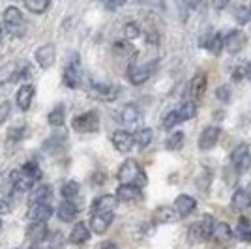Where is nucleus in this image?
Masks as SVG:
<instances>
[{"label": "nucleus", "instance_id": "51", "mask_svg": "<svg viewBox=\"0 0 251 249\" xmlns=\"http://www.w3.org/2000/svg\"><path fill=\"white\" fill-rule=\"evenodd\" d=\"M246 191H248V193L251 195V182H250V186H248V189H246Z\"/></svg>", "mask_w": 251, "mask_h": 249}, {"label": "nucleus", "instance_id": "26", "mask_svg": "<svg viewBox=\"0 0 251 249\" xmlns=\"http://www.w3.org/2000/svg\"><path fill=\"white\" fill-rule=\"evenodd\" d=\"M51 195H52V187L49 186V184H45V186L32 187L30 195H28V200H30V204H36V202H49Z\"/></svg>", "mask_w": 251, "mask_h": 249}, {"label": "nucleus", "instance_id": "4", "mask_svg": "<svg viewBox=\"0 0 251 249\" xmlns=\"http://www.w3.org/2000/svg\"><path fill=\"white\" fill-rule=\"evenodd\" d=\"M72 127L79 133H94L100 129V114L98 111H86L79 114L72 120Z\"/></svg>", "mask_w": 251, "mask_h": 249}, {"label": "nucleus", "instance_id": "52", "mask_svg": "<svg viewBox=\"0 0 251 249\" xmlns=\"http://www.w3.org/2000/svg\"><path fill=\"white\" fill-rule=\"evenodd\" d=\"M0 228H2V219H0Z\"/></svg>", "mask_w": 251, "mask_h": 249}, {"label": "nucleus", "instance_id": "34", "mask_svg": "<svg viewBox=\"0 0 251 249\" xmlns=\"http://www.w3.org/2000/svg\"><path fill=\"white\" fill-rule=\"evenodd\" d=\"M81 195V187H79V184L77 182H66L64 184V187H62V197H64V200H72L74 202L75 199Z\"/></svg>", "mask_w": 251, "mask_h": 249}, {"label": "nucleus", "instance_id": "36", "mask_svg": "<svg viewBox=\"0 0 251 249\" xmlns=\"http://www.w3.org/2000/svg\"><path fill=\"white\" fill-rule=\"evenodd\" d=\"M23 2L32 13H45L51 6V0H23Z\"/></svg>", "mask_w": 251, "mask_h": 249}, {"label": "nucleus", "instance_id": "2", "mask_svg": "<svg viewBox=\"0 0 251 249\" xmlns=\"http://www.w3.org/2000/svg\"><path fill=\"white\" fill-rule=\"evenodd\" d=\"M118 180L122 184H135L139 187H145L148 184V178L145 171L139 167L135 159H126L122 167L118 169Z\"/></svg>", "mask_w": 251, "mask_h": 249}, {"label": "nucleus", "instance_id": "39", "mask_svg": "<svg viewBox=\"0 0 251 249\" xmlns=\"http://www.w3.org/2000/svg\"><path fill=\"white\" fill-rule=\"evenodd\" d=\"M182 145H184V133H180V131L173 133V135L167 139V143H165L167 150H180Z\"/></svg>", "mask_w": 251, "mask_h": 249}, {"label": "nucleus", "instance_id": "29", "mask_svg": "<svg viewBox=\"0 0 251 249\" xmlns=\"http://www.w3.org/2000/svg\"><path fill=\"white\" fill-rule=\"evenodd\" d=\"M232 206L236 210H248L251 206V195L246 189H236L232 195Z\"/></svg>", "mask_w": 251, "mask_h": 249}, {"label": "nucleus", "instance_id": "45", "mask_svg": "<svg viewBox=\"0 0 251 249\" xmlns=\"http://www.w3.org/2000/svg\"><path fill=\"white\" fill-rule=\"evenodd\" d=\"M100 2L103 4L107 10L115 11V10H118V8H122V6H124L126 0H100Z\"/></svg>", "mask_w": 251, "mask_h": 249}, {"label": "nucleus", "instance_id": "27", "mask_svg": "<svg viewBox=\"0 0 251 249\" xmlns=\"http://www.w3.org/2000/svg\"><path fill=\"white\" fill-rule=\"evenodd\" d=\"M79 214V208L75 206L72 200H64L58 206V219H62L64 223H72Z\"/></svg>", "mask_w": 251, "mask_h": 249}, {"label": "nucleus", "instance_id": "41", "mask_svg": "<svg viewBox=\"0 0 251 249\" xmlns=\"http://www.w3.org/2000/svg\"><path fill=\"white\" fill-rule=\"evenodd\" d=\"M23 137H25V127H11L10 131H8V139H6V143H8L10 146H13V143L17 145Z\"/></svg>", "mask_w": 251, "mask_h": 249}, {"label": "nucleus", "instance_id": "19", "mask_svg": "<svg viewBox=\"0 0 251 249\" xmlns=\"http://www.w3.org/2000/svg\"><path fill=\"white\" fill-rule=\"evenodd\" d=\"M19 66L15 62H8L4 64L2 68H0V86H4V84L11 83V81H15V79H19L23 73H26L25 70H17Z\"/></svg>", "mask_w": 251, "mask_h": 249}, {"label": "nucleus", "instance_id": "10", "mask_svg": "<svg viewBox=\"0 0 251 249\" xmlns=\"http://www.w3.org/2000/svg\"><path fill=\"white\" fill-rule=\"evenodd\" d=\"M36 62L40 64V68H43V70H49V68L54 66V62H56V49H54L52 43H45L36 51Z\"/></svg>", "mask_w": 251, "mask_h": 249}, {"label": "nucleus", "instance_id": "17", "mask_svg": "<svg viewBox=\"0 0 251 249\" xmlns=\"http://www.w3.org/2000/svg\"><path fill=\"white\" fill-rule=\"evenodd\" d=\"M137 199H141V187L135 186V184H120L116 189V200L133 202Z\"/></svg>", "mask_w": 251, "mask_h": 249}, {"label": "nucleus", "instance_id": "1", "mask_svg": "<svg viewBox=\"0 0 251 249\" xmlns=\"http://www.w3.org/2000/svg\"><path fill=\"white\" fill-rule=\"evenodd\" d=\"M40 178H42V169L38 167L36 161H28L21 169L11 173V186L19 193H25V191H30Z\"/></svg>", "mask_w": 251, "mask_h": 249}, {"label": "nucleus", "instance_id": "28", "mask_svg": "<svg viewBox=\"0 0 251 249\" xmlns=\"http://www.w3.org/2000/svg\"><path fill=\"white\" fill-rule=\"evenodd\" d=\"M49 230H47V223H32L28 230H26V234H28V238L32 242H36V244H40L43 240L47 238L49 234H47Z\"/></svg>", "mask_w": 251, "mask_h": 249}, {"label": "nucleus", "instance_id": "20", "mask_svg": "<svg viewBox=\"0 0 251 249\" xmlns=\"http://www.w3.org/2000/svg\"><path fill=\"white\" fill-rule=\"evenodd\" d=\"M32 98H34V86L32 84H23L15 94V103L21 111H28L32 105Z\"/></svg>", "mask_w": 251, "mask_h": 249}, {"label": "nucleus", "instance_id": "12", "mask_svg": "<svg viewBox=\"0 0 251 249\" xmlns=\"http://www.w3.org/2000/svg\"><path fill=\"white\" fill-rule=\"evenodd\" d=\"M175 210H176L178 218H188L191 216L193 212H195V208H197V200L191 197V195H178L176 200H175Z\"/></svg>", "mask_w": 251, "mask_h": 249}, {"label": "nucleus", "instance_id": "11", "mask_svg": "<svg viewBox=\"0 0 251 249\" xmlns=\"http://www.w3.org/2000/svg\"><path fill=\"white\" fill-rule=\"evenodd\" d=\"M246 45V34L242 30H230L227 36H223V47L230 52V54H236L240 52Z\"/></svg>", "mask_w": 251, "mask_h": 249}, {"label": "nucleus", "instance_id": "43", "mask_svg": "<svg viewBox=\"0 0 251 249\" xmlns=\"http://www.w3.org/2000/svg\"><path fill=\"white\" fill-rule=\"evenodd\" d=\"M216 98H218L220 101H223V103L230 101V88L227 86V84H221L220 88L216 90Z\"/></svg>", "mask_w": 251, "mask_h": 249}, {"label": "nucleus", "instance_id": "16", "mask_svg": "<svg viewBox=\"0 0 251 249\" xmlns=\"http://www.w3.org/2000/svg\"><path fill=\"white\" fill-rule=\"evenodd\" d=\"M201 45L208 52L218 56V54H221V51L225 49V47H223V34H221V32H210V34H206V36L202 38Z\"/></svg>", "mask_w": 251, "mask_h": 249}, {"label": "nucleus", "instance_id": "18", "mask_svg": "<svg viewBox=\"0 0 251 249\" xmlns=\"http://www.w3.org/2000/svg\"><path fill=\"white\" fill-rule=\"evenodd\" d=\"M234 236V232L230 230V227L227 223H223V221H218V223H214V228H212V234H210V238L214 240L216 244H229L230 240Z\"/></svg>", "mask_w": 251, "mask_h": 249}, {"label": "nucleus", "instance_id": "9", "mask_svg": "<svg viewBox=\"0 0 251 249\" xmlns=\"http://www.w3.org/2000/svg\"><path fill=\"white\" fill-rule=\"evenodd\" d=\"M111 143H113V146H115L118 152H122V154L131 152V150H133V145H135L133 133H129V131H126V129L115 131V133L111 135Z\"/></svg>", "mask_w": 251, "mask_h": 249}, {"label": "nucleus", "instance_id": "22", "mask_svg": "<svg viewBox=\"0 0 251 249\" xmlns=\"http://www.w3.org/2000/svg\"><path fill=\"white\" fill-rule=\"evenodd\" d=\"M152 219H154V223H159V225L161 223H175V221H178V214L173 206H159L154 210Z\"/></svg>", "mask_w": 251, "mask_h": 249}, {"label": "nucleus", "instance_id": "35", "mask_svg": "<svg viewBox=\"0 0 251 249\" xmlns=\"http://www.w3.org/2000/svg\"><path fill=\"white\" fill-rule=\"evenodd\" d=\"M178 111V116H180V122H186V120H191L195 114H197V103H193V101H186V103H182Z\"/></svg>", "mask_w": 251, "mask_h": 249}, {"label": "nucleus", "instance_id": "15", "mask_svg": "<svg viewBox=\"0 0 251 249\" xmlns=\"http://www.w3.org/2000/svg\"><path fill=\"white\" fill-rule=\"evenodd\" d=\"M52 216V206L49 202H36L28 212V218L32 219V223H47V219H51Z\"/></svg>", "mask_w": 251, "mask_h": 249}, {"label": "nucleus", "instance_id": "24", "mask_svg": "<svg viewBox=\"0 0 251 249\" xmlns=\"http://www.w3.org/2000/svg\"><path fill=\"white\" fill-rule=\"evenodd\" d=\"M116 197L115 195H101L92 204V214H103V212H115Z\"/></svg>", "mask_w": 251, "mask_h": 249}, {"label": "nucleus", "instance_id": "13", "mask_svg": "<svg viewBox=\"0 0 251 249\" xmlns=\"http://www.w3.org/2000/svg\"><path fill=\"white\" fill-rule=\"evenodd\" d=\"M115 219V212H103V214H92L90 218V228L96 234H103L107 228L111 227Z\"/></svg>", "mask_w": 251, "mask_h": 249}, {"label": "nucleus", "instance_id": "37", "mask_svg": "<svg viewBox=\"0 0 251 249\" xmlns=\"http://www.w3.org/2000/svg\"><path fill=\"white\" fill-rule=\"evenodd\" d=\"M113 49H115V54H118V56H133L135 54V47L127 42V40L116 42L113 45Z\"/></svg>", "mask_w": 251, "mask_h": 249}, {"label": "nucleus", "instance_id": "48", "mask_svg": "<svg viewBox=\"0 0 251 249\" xmlns=\"http://www.w3.org/2000/svg\"><path fill=\"white\" fill-rule=\"evenodd\" d=\"M11 208L8 206V202L6 200H0V216H4V214H8Z\"/></svg>", "mask_w": 251, "mask_h": 249}, {"label": "nucleus", "instance_id": "42", "mask_svg": "<svg viewBox=\"0 0 251 249\" xmlns=\"http://www.w3.org/2000/svg\"><path fill=\"white\" fill-rule=\"evenodd\" d=\"M139 34H141V28H139L137 23H127L124 26V36L127 42H129V40H135Z\"/></svg>", "mask_w": 251, "mask_h": 249}, {"label": "nucleus", "instance_id": "49", "mask_svg": "<svg viewBox=\"0 0 251 249\" xmlns=\"http://www.w3.org/2000/svg\"><path fill=\"white\" fill-rule=\"evenodd\" d=\"M244 75H246L248 79H251V60H250V62H248V66L244 68Z\"/></svg>", "mask_w": 251, "mask_h": 249}, {"label": "nucleus", "instance_id": "31", "mask_svg": "<svg viewBox=\"0 0 251 249\" xmlns=\"http://www.w3.org/2000/svg\"><path fill=\"white\" fill-rule=\"evenodd\" d=\"M236 238L242 240V242H251V221L248 218H242L236 225V230H234Z\"/></svg>", "mask_w": 251, "mask_h": 249}, {"label": "nucleus", "instance_id": "46", "mask_svg": "<svg viewBox=\"0 0 251 249\" xmlns=\"http://www.w3.org/2000/svg\"><path fill=\"white\" fill-rule=\"evenodd\" d=\"M188 10H197V8H201L202 6V2L204 0H180Z\"/></svg>", "mask_w": 251, "mask_h": 249}, {"label": "nucleus", "instance_id": "32", "mask_svg": "<svg viewBox=\"0 0 251 249\" xmlns=\"http://www.w3.org/2000/svg\"><path fill=\"white\" fill-rule=\"evenodd\" d=\"M64 118H66V109H64V105H56L51 113H49V116H47V122H49V125H52V127H62Z\"/></svg>", "mask_w": 251, "mask_h": 249}, {"label": "nucleus", "instance_id": "8", "mask_svg": "<svg viewBox=\"0 0 251 249\" xmlns=\"http://www.w3.org/2000/svg\"><path fill=\"white\" fill-rule=\"evenodd\" d=\"M154 68H156V62H148V64H141V66H135V68H131L129 70V81L131 84H145L154 75Z\"/></svg>", "mask_w": 251, "mask_h": 249}, {"label": "nucleus", "instance_id": "47", "mask_svg": "<svg viewBox=\"0 0 251 249\" xmlns=\"http://www.w3.org/2000/svg\"><path fill=\"white\" fill-rule=\"evenodd\" d=\"M229 6V0H214V8L216 10H225Z\"/></svg>", "mask_w": 251, "mask_h": 249}, {"label": "nucleus", "instance_id": "21", "mask_svg": "<svg viewBox=\"0 0 251 249\" xmlns=\"http://www.w3.org/2000/svg\"><path fill=\"white\" fill-rule=\"evenodd\" d=\"M92 88H94V94L100 98V100H103V101H115L116 98H118V86L115 84H105V83H94L92 84Z\"/></svg>", "mask_w": 251, "mask_h": 249}, {"label": "nucleus", "instance_id": "14", "mask_svg": "<svg viewBox=\"0 0 251 249\" xmlns=\"http://www.w3.org/2000/svg\"><path fill=\"white\" fill-rule=\"evenodd\" d=\"M206 84H208V79H206V73H197L191 83H189V92H191V101L197 103L202 100V96L206 92Z\"/></svg>", "mask_w": 251, "mask_h": 249}, {"label": "nucleus", "instance_id": "6", "mask_svg": "<svg viewBox=\"0 0 251 249\" xmlns=\"http://www.w3.org/2000/svg\"><path fill=\"white\" fill-rule=\"evenodd\" d=\"M230 163L234 165L236 173H246L251 167V154L248 145H238L230 152Z\"/></svg>", "mask_w": 251, "mask_h": 249}, {"label": "nucleus", "instance_id": "5", "mask_svg": "<svg viewBox=\"0 0 251 249\" xmlns=\"http://www.w3.org/2000/svg\"><path fill=\"white\" fill-rule=\"evenodd\" d=\"M81 75H83V72H81V60H79V54L75 52V54H72L70 62L66 64V68H64L62 81L68 88H77L81 84Z\"/></svg>", "mask_w": 251, "mask_h": 249}, {"label": "nucleus", "instance_id": "44", "mask_svg": "<svg viewBox=\"0 0 251 249\" xmlns=\"http://www.w3.org/2000/svg\"><path fill=\"white\" fill-rule=\"evenodd\" d=\"M11 113V105L10 101H2L0 103V125L4 124L6 120H8V116H10Z\"/></svg>", "mask_w": 251, "mask_h": 249}, {"label": "nucleus", "instance_id": "50", "mask_svg": "<svg viewBox=\"0 0 251 249\" xmlns=\"http://www.w3.org/2000/svg\"><path fill=\"white\" fill-rule=\"evenodd\" d=\"M101 249H120V248H118L116 244H113V242H107V244L101 246Z\"/></svg>", "mask_w": 251, "mask_h": 249}, {"label": "nucleus", "instance_id": "23", "mask_svg": "<svg viewBox=\"0 0 251 249\" xmlns=\"http://www.w3.org/2000/svg\"><path fill=\"white\" fill-rule=\"evenodd\" d=\"M141 118V111L139 107L133 103H126L122 109H120V122L124 125H135Z\"/></svg>", "mask_w": 251, "mask_h": 249}, {"label": "nucleus", "instance_id": "7", "mask_svg": "<svg viewBox=\"0 0 251 249\" xmlns=\"http://www.w3.org/2000/svg\"><path fill=\"white\" fill-rule=\"evenodd\" d=\"M220 135H221L220 125H206V127L202 129L201 137H199V150H202V152H208V150H212L214 146L218 145Z\"/></svg>", "mask_w": 251, "mask_h": 249}, {"label": "nucleus", "instance_id": "3", "mask_svg": "<svg viewBox=\"0 0 251 249\" xmlns=\"http://www.w3.org/2000/svg\"><path fill=\"white\" fill-rule=\"evenodd\" d=\"M2 23H4V28L8 30L10 36L13 38H23L25 32H26V23L19 8L15 6H8L4 13H2Z\"/></svg>", "mask_w": 251, "mask_h": 249}, {"label": "nucleus", "instance_id": "38", "mask_svg": "<svg viewBox=\"0 0 251 249\" xmlns=\"http://www.w3.org/2000/svg\"><path fill=\"white\" fill-rule=\"evenodd\" d=\"M234 19H236L238 25L250 23L251 21V6H246V4L236 6V10H234Z\"/></svg>", "mask_w": 251, "mask_h": 249}, {"label": "nucleus", "instance_id": "30", "mask_svg": "<svg viewBox=\"0 0 251 249\" xmlns=\"http://www.w3.org/2000/svg\"><path fill=\"white\" fill-rule=\"evenodd\" d=\"M152 137H154V133H152L150 127H141L133 133V141H135V145L139 148H147L152 143Z\"/></svg>", "mask_w": 251, "mask_h": 249}, {"label": "nucleus", "instance_id": "40", "mask_svg": "<svg viewBox=\"0 0 251 249\" xmlns=\"http://www.w3.org/2000/svg\"><path fill=\"white\" fill-rule=\"evenodd\" d=\"M163 127L165 129H173V127H176L178 124H180V116H178V111L175 109V111H169L167 114H165V118H163Z\"/></svg>", "mask_w": 251, "mask_h": 249}, {"label": "nucleus", "instance_id": "33", "mask_svg": "<svg viewBox=\"0 0 251 249\" xmlns=\"http://www.w3.org/2000/svg\"><path fill=\"white\" fill-rule=\"evenodd\" d=\"M214 218L210 216V214H204L202 218L197 221V225H199V230H201V234H202V240H208L210 238V234H212V228H214Z\"/></svg>", "mask_w": 251, "mask_h": 249}, {"label": "nucleus", "instance_id": "25", "mask_svg": "<svg viewBox=\"0 0 251 249\" xmlns=\"http://www.w3.org/2000/svg\"><path fill=\"white\" fill-rule=\"evenodd\" d=\"M90 240V228L86 227L84 223H77L74 228H72V232H70V242L74 244V246H83Z\"/></svg>", "mask_w": 251, "mask_h": 249}]
</instances>
